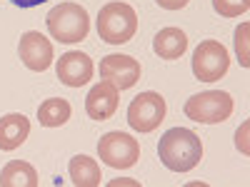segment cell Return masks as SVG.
Here are the masks:
<instances>
[{"instance_id":"cell-10","label":"cell","mask_w":250,"mask_h":187,"mask_svg":"<svg viewBox=\"0 0 250 187\" xmlns=\"http://www.w3.org/2000/svg\"><path fill=\"white\" fill-rule=\"evenodd\" d=\"M140 62L130 55H108L100 60V77L110 80L118 90H130L140 80Z\"/></svg>"},{"instance_id":"cell-18","label":"cell","mask_w":250,"mask_h":187,"mask_svg":"<svg viewBox=\"0 0 250 187\" xmlns=\"http://www.w3.org/2000/svg\"><path fill=\"white\" fill-rule=\"evenodd\" d=\"M248 33H250V25L248 23H240L235 28V53H238V60L243 68H250V55H248Z\"/></svg>"},{"instance_id":"cell-20","label":"cell","mask_w":250,"mask_h":187,"mask_svg":"<svg viewBox=\"0 0 250 187\" xmlns=\"http://www.w3.org/2000/svg\"><path fill=\"white\" fill-rule=\"evenodd\" d=\"M163 10H183L190 0H155Z\"/></svg>"},{"instance_id":"cell-22","label":"cell","mask_w":250,"mask_h":187,"mask_svg":"<svg viewBox=\"0 0 250 187\" xmlns=\"http://www.w3.org/2000/svg\"><path fill=\"white\" fill-rule=\"evenodd\" d=\"M118 185H138L135 180H113L110 182V187H118Z\"/></svg>"},{"instance_id":"cell-1","label":"cell","mask_w":250,"mask_h":187,"mask_svg":"<svg viewBox=\"0 0 250 187\" xmlns=\"http://www.w3.org/2000/svg\"><path fill=\"white\" fill-rule=\"evenodd\" d=\"M158 157L168 170L188 172L203 160V140L188 128H173L160 137Z\"/></svg>"},{"instance_id":"cell-5","label":"cell","mask_w":250,"mask_h":187,"mask_svg":"<svg viewBox=\"0 0 250 187\" xmlns=\"http://www.w3.org/2000/svg\"><path fill=\"white\" fill-rule=\"evenodd\" d=\"M168 105H165V97L160 93H140L130 100L128 105V125L135 132H153L160 128V122L165 120Z\"/></svg>"},{"instance_id":"cell-12","label":"cell","mask_w":250,"mask_h":187,"mask_svg":"<svg viewBox=\"0 0 250 187\" xmlns=\"http://www.w3.org/2000/svg\"><path fill=\"white\" fill-rule=\"evenodd\" d=\"M30 135V120L20 112H10L0 117V150L13 152Z\"/></svg>"},{"instance_id":"cell-6","label":"cell","mask_w":250,"mask_h":187,"mask_svg":"<svg viewBox=\"0 0 250 187\" xmlns=\"http://www.w3.org/2000/svg\"><path fill=\"white\" fill-rule=\"evenodd\" d=\"M230 68V53L220 40H203L193 53V75L200 82H215Z\"/></svg>"},{"instance_id":"cell-21","label":"cell","mask_w":250,"mask_h":187,"mask_svg":"<svg viewBox=\"0 0 250 187\" xmlns=\"http://www.w3.org/2000/svg\"><path fill=\"white\" fill-rule=\"evenodd\" d=\"M13 5H18V8H35V5H43V3H48V0H10Z\"/></svg>"},{"instance_id":"cell-15","label":"cell","mask_w":250,"mask_h":187,"mask_svg":"<svg viewBox=\"0 0 250 187\" xmlns=\"http://www.w3.org/2000/svg\"><path fill=\"white\" fill-rule=\"evenodd\" d=\"M68 172H70L73 185H78V187H98L103 180L100 165L88 155H75L68 165Z\"/></svg>"},{"instance_id":"cell-2","label":"cell","mask_w":250,"mask_h":187,"mask_svg":"<svg viewBox=\"0 0 250 187\" xmlns=\"http://www.w3.org/2000/svg\"><path fill=\"white\" fill-rule=\"evenodd\" d=\"M138 33V15L133 5L113 0V3L103 5L98 13V35L110 45H125L130 43L133 35Z\"/></svg>"},{"instance_id":"cell-14","label":"cell","mask_w":250,"mask_h":187,"mask_svg":"<svg viewBox=\"0 0 250 187\" xmlns=\"http://www.w3.org/2000/svg\"><path fill=\"white\" fill-rule=\"evenodd\" d=\"M38 170L25 160H10L0 170V187H38Z\"/></svg>"},{"instance_id":"cell-9","label":"cell","mask_w":250,"mask_h":187,"mask_svg":"<svg viewBox=\"0 0 250 187\" xmlns=\"http://www.w3.org/2000/svg\"><path fill=\"white\" fill-rule=\"evenodd\" d=\"M55 73H58V80L68 88H83L93 80V73H95V65L90 55L80 53V50H70L65 55H60L58 65H55Z\"/></svg>"},{"instance_id":"cell-3","label":"cell","mask_w":250,"mask_h":187,"mask_svg":"<svg viewBox=\"0 0 250 187\" xmlns=\"http://www.w3.org/2000/svg\"><path fill=\"white\" fill-rule=\"evenodd\" d=\"M45 23H48V30H50L53 40H60V43H68V45L85 40L88 33H90V15L78 3L55 5L48 13Z\"/></svg>"},{"instance_id":"cell-4","label":"cell","mask_w":250,"mask_h":187,"mask_svg":"<svg viewBox=\"0 0 250 187\" xmlns=\"http://www.w3.org/2000/svg\"><path fill=\"white\" fill-rule=\"evenodd\" d=\"M183 112L203 125H215V122H225L233 115V97L225 90H208V93H198L190 100H185Z\"/></svg>"},{"instance_id":"cell-19","label":"cell","mask_w":250,"mask_h":187,"mask_svg":"<svg viewBox=\"0 0 250 187\" xmlns=\"http://www.w3.org/2000/svg\"><path fill=\"white\" fill-rule=\"evenodd\" d=\"M248 128H250V122H243L240 130L235 132V145H238V150H240L243 155L250 152V148H248Z\"/></svg>"},{"instance_id":"cell-11","label":"cell","mask_w":250,"mask_h":187,"mask_svg":"<svg viewBox=\"0 0 250 187\" xmlns=\"http://www.w3.org/2000/svg\"><path fill=\"white\" fill-rule=\"evenodd\" d=\"M118 102H120V90L110 80H100L98 85L90 88V93L85 97V112H88L90 120L105 122L115 115Z\"/></svg>"},{"instance_id":"cell-17","label":"cell","mask_w":250,"mask_h":187,"mask_svg":"<svg viewBox=\"0 0 250 187\" xmlns=\"http://www.w3.org/2000/svg\"><path fill=\"white\" fill-rule=\"evenodd\" d=\"M213 8L223 18H240L243 13H248L250 0H213Z\"/></svg>"},{"instance_id":"cell-16","label":"cell","mask_w":250,"mask_h":187,"mask_svg":"<svg viewBox=\"0 0 250 187\" xmlns=\"http://www.w3.org/2000/svg\"><path fill=\"white\" fill-rule=\"evenodd\" d=\"M73 115V108L68 100L62 97H48L43 105L38 108V122L43 128H62Z\"/></svg>"},{"instance_id":"cell-7","label":"cell","mask_w":250,"mask_h":187,"mask_svg":"<svg viewBox=\"0 0 250 187\" xmlns=\"http://www.w3.org/2000/svg\"><path fill=\"white\" fill-rule=\"evenodd\" d=\"M100 160L113 170H128L140 160V142L128 132H108L98 142Z\"/></svg>"},{"instance_id":"cell-13","label":"cell","mask_w":250,"mask_h":187,"mask_svg":"<svg viewBox=\"0 0 250 187\" xmlns=\"http://www.w3.org/2000/svg\"><path fill=\"white\" fill-rule=\"evenodd\" d=\"M153 50L163 60H178L188 50V35L180 28H163L153 40Z\"/></svg>"},{"instance_id":"cell-8","label":"cell","mask_w":250,"mask_h":187,"mask_svg":"<svg viewBox=\"0 0 250 187\" xmlns=\"http://www.w3.org/2000/svg\"><path fill=\"white\" fill-rule=\"evenodd\" d=\"M23 65L33 73H45L53 65V43L38 30H28L18 45Z\"/></svg>"}]
</instances>
